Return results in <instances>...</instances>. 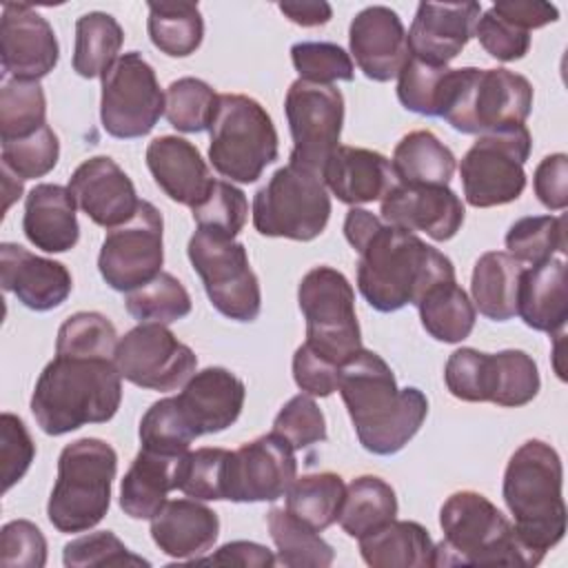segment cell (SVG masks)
<instances>
[{"mask_svg": "<svg viewBox=\"0 0 568 568\" xmlns=\"http://www.w3.org/2000/svg\"><path fill=\"white\" fill-rule=\"evenodd\" d=\"M344 237L359 255L357 288L379 313H395L406 304L417 306L433 286L455 280L450 257L366 209H348Z\"/></svg>", "mask_w": 568, "mask_h": 568, "instance_id": "cell-1", "label": "cell"}, {"mask_svg": "<svg viewBox=\"0 0 568 568\" xmlns=\"http://www.w3.org/2000/svg\"><path fill=\"white\" fill-rule=\"evenodd\" d=\"M337 390L359 444L373 455L399 453L428 415L426 395L415 386L399 388L386 359L368 348L342 364Z\"/></svg>", "mask_w": 568, "mask_h": 568, "instance_id": "cell-2", "label": "cell"}, {"mask_svg": "<svg viewBox=\"0 0 568 568\" xmlns=\"http://www.w3.org/2000/svg\"><path fill=\"white\" fill-rule=\"evenodd\" d=\"M122 402L115 359L55 355L40 373L31 413L47 435H67L84 424L109 422Z\"/></svg>", "mask_w": 568, "mask_h": 568, "instance_id": "cell-3", "label": "cell"}, {"mask_svg": "<svg viewBox=\"0 0 568 568\" xmlns=\"http://www.w3.org/2000/svg\"><path fill=\"white\" fill-rule=\"evenodd\" d=\"M564 466L559 453L541 442H524L508 459L501 495L519 541L539 561L566 535Z\"/></svg>", "mask_w": 568, "mask_h": 568, "instance_id": "cell-4", "label": "cell"}, {"mask_svg": "<svg viewBox=\"0 0 568 568\" xmlns=\"http://www.w3.org/2000/svg\"><path fill=\"white\" fill-rule=\"evenodd\" d=\"M444 539L435 544V566H537L513 521L481 493L457 490L439 508Z\"/></svg>", "mask_w": 568, "mask_h": 568, "instance_id": "cell-5", "label": "cell"}, {"mask_svg": "<svg viewBox=\"0 0 568 568\" xmlns=\"http://www.w3.org/2000/svg\"><path fill=\"white\" fill-rule=\"evenodd\" d=\"M532 95V84L521 73L459 67L448 71L439 118L459 133L484 135L524 124Z\"/></svg>", "mask_w": 568, "mask_h": 568, "instance_id": "cell-6", "label": "cell"}, {"mask_svg": "<svg viewBox=\"0 0 568 568\" xmlns=\"http://www.w3.org/2000/svg\"><path fill=\"white\" fill-rule=\"evenodd\" d=\"M118 453L98 437L67 444L58 457V477L49 495L47 517L60 532H84L98 526L111 506Z\"/></svg>", "mask_w": 568, "mask_h": 568, "instance_id": "cell-7", "label": "cell"}, {"mask_svg": "<svg viewBox=\"0 0 568 568\" xmlns=\"http://www.w3.org/2000/svg\"><path fill=\"white\" fill-rule=\"evenodd\" d=\"M209 135V160L231 182H257L280 155V138L271 115L257 100L242 93H220Z\"/></svg>", "mask_w": 568, "mask_h": 568, "instance_id": "cell-8", "label": "cell"}, {"mask_svg": "<svg viewBox=\"0 0 568 568\" xmlns=\"http://www.w3.org/2000/svg\"><path fill=\"white\" fill-rule=\"evenodd\" d=\"M328 217L331 195L322 173L295 160L280 166L253 197V226L264 237L311 242Z\"/></svg>", "mask_w": 568, "mask_h": 568, "instance_id": "cell-9", "label": "cell"}, {"mask_svg": "<svg viewBox=\"0 0 568 568\" xmlns=\"http://www.w3.org/2000/svg\"><path fill=\"white\" fill-rule=\"evenodd\" d=\"M444 382L462 402H493L504 408L526 406L541 386L537 362L519 348L499 353L457 348L444 366Z\"/></svg>", "mask_w": 568, "mask_h": 568, "instance_id": "cell-10", "label": "cell"}, {"mask_svg": "<svg viewBox=\"0 0 568 568\" xmlns=\"http://www.w3.org/2000/svg\"><path fill=\"white\" fill-rule=\"evenodd\" d=\"M297 304L306 320V346L335 366L362 348L355 293L344 273L333 266L311 268L297 286Z\"/></svg>", "mask_w": 568, "mask_h": 568, "instance_id": "cell-11", "label": "cell"}, {"mask_svg": "<svg viewBox=\"0 0 568 568\" xmlns=\"http://www.w3.org/2000/svg\"><path fill=\"white\" fill-rule=\"evenodd\" d=\"M532 138L526 124L477 135L459 162L464 197L475 209L515 202L526 189L524 164Z\"/></svg>", "mask_w": 568, "mask_h": 568, "instance_id": "cell-12", "label": "cell"}, {"mask_svg": "<svg viewBox=\"0 0 568 568\" xmlns=\"http://www.w3.org/2000/svg\"><path fill=\"white\" fill-rule=\"evenodd\" d=\"M186 255L217 313L235 322L257 320L262 291L244 244L235 242V237L197 229L189 240Z\"/></svg>", "mask_w": 568, "mask_h": 568, "instance_id": "cell-13", "label": "cell"}, {"mask_svg": "<svg viewBox=\"0 0 568 568\" xmlns=\"http://www.w3.org/2000/svg\"><path fill=\"white\" fill-rule=\"evenodd\" d=\"M164 104L158 75L140 51L120 55L102 75L100 120L111 138L133 140L151 133Z\"/></svg>", "mask_w": 568, "mask_h": 568, "instance_id": "cell-14", "label": "cell"}, {"mask_svg": "<svg viewBox=\"0 0 568 568\" xmlns=\"http://www.w3.org/2000/svg\"><path fill=\"white\" fill-rule=\"evenodd\" d=\"M284 113L293 138L288 160L322 173L331 153L339 146L344 124V95L333 84L297 78L284 98Z\"/></svg>", "mask_w": 568, "mask_h": 568, "instance_id": "cell-15", "label": "cell"}, {"mask_svg": "<svg viewBox=\"0 0 568 568\" xmlns=\"http://www.w3.org/2000/svg\"><path fill=\"white\" fill-rule=\"evenodd\" d=\"M115 366L122 379L149 390H175L197 368V357L166 324L142 322L124 333L115 348Z\"/></svg>", "mask_w": 568, "mask_h": 568, "instance_id": "cell-16", "label": "cell"}, {"mask_svg": "<svg viewBox=\"0 0 568 568\" xmlns=\"http://www.w3.org/2000/svg\"><path fill=\"white\" fill-rule=\"evenodd\" d=\"M164 220L146 200H140L135 215L106 233L98 268L102 280L120 293H129L162 273Z\"/></svg>", "mask_w": 568, "mask_h": 568, "instance_id": "cell-17", "label": "cell"}, {"mask_svg": "<svg viewBox=\"0 0 568 568\" xmlns=\"http://www.w3.org/2000/svg\"><path fill=\"white\" fill-rule=\"evenodd\" d=\"M295 477L297 459L293 446L271 430L231 450L226 499L275 501L286 495Z\"/></svg>", "mask_w": 568, "mask_h": 568, "instance_id": "cell-18", "label": "cell"}, {"mask_svg": "<svg viewBox=\"0 0 568 568\" xmlns=\"http://www.w3.org/2000/svg\"><path fill=\"white\" fill-rule=\"evenodd\" d=\"M0 58L4 78L38 82L49 75L60 60V44L49 20L24 2H4Z\"/></svg>", "mask_w": 568, "mask_h": 568, "instance_id": "cell-19", "label": "cell"}, {"mask_svg": "<svg viewBox=\"0 0 568 568\" xmlns=\"http://www.w3.org/2000/svg\"><path fill=\"white\" fill-rule=\"evenodd\" d=\"M69 191L87 217L109 231L129 222L140 206L131 178L109 155L84 160L71 173Z\"/></svg>", "mask_w": 568, "mask_h": 568, "instance_id": "cell-20", "label": "cell"}, {"mask_svg": "<svg viewBox=\"0 0 568 568\" xmlns=\"http://www.w3.org/2000/svg\"><path fill=\"white\" fill-rule=\"evenodd\" d=\"M382 220L402 231L426 233L435 242L457 235L464 224V204L448 186L397 184L382 197Z\"/></svg>", "mask_w": 568, "mask_h": 568, "instance_id": "cell-21", "label": "cell"}, {"mask_svg": "<svg viewBox=\"0 0 568 568\" xmlns=\"http://www.w3.org/2000/svg\"><path fill=\"white\" fill-rule=\"evenodd\" d=\"M348 47L359 71L373 82L397 78L410 58L402 18L384 4L366 7L351 20Z\"/></svg>", "mask_w": 568, "mask_h": 568, "instance_id": "cell-22", "label": "cell"}, {"mask_svg": "<svg viewBox=\"0 0 568 568\" xmlns=\"http://www.w3.org/2000/svg\"><path fill=\"white\" fill-rule=\"evenodd\" d=\"M479 16V2H419L406 33L410 55L448 67L473 38Z\"/></svg>", "mask_w": 568, "mask_h": 568, "instance_id": "cell-23", "label": "cell"}, {"mask_svg": "<svg viewBox=\"0 0 568 568\" xmlns=\"http://www.w3.org/2000/svg\"><path fill=\"white\" fill-rule=\"evenodd\" d=\"M0 282L20 304L44 313L58 308L73 288L69 268L62 262L40 257L20 244H0Z\"/></svg>", "mask_w": 568, "mask_h": 568, "instance_id": "cell-24", "label": "cell"}, {"mask_svg": "<svg viewBox=\"0 0 568 568\" xmlns=\"http://www.w3.org/2000/svg\"><path fill=\"white\" fill-rule=\"evenodd\" d=\"M244 397V382L222 366H209L193 373L175 395L197 437L222 433L233 426L242 413Z\"/></svg>", "mask_w": 568, "mask_h": 568, "instance_id": "cell-25", "label": "cell"}, {"mask_svg": "<svg viewBox=\"0 0 568 568\" xmlns=\"http://www.w3.org/2000/svg\"><path fill=\"white\" fill-rule=\"evenodd\" d=\"M144 160L155 184L173 202L189 209H195L215 182L197 146L178 135H160L151 140Z\"/></svg>", "mask_w": 568, "mask_h": 568, "instance_id": "cell-26", "label": "cell"}, {"mask_svg": "<svg viewBox=\"0 0 568 568\" xmlns=\"http://www.w3.org/2000/svg\"><path fill=\"white\" fill-rule=\"evenodd\" d=\"M326 189L344 204L359 206L388 195L399 182L386 155L339 144L322 169Z\"/></svg>", "mask_w": 568, "mask_h": 568, "instance_id": "cell-27", "label": "cell"}, {"mask_svg": "<svg viewBox=\"0 0 568 568\" xmlns=\"http://www.w3.org/2000/svg\"><path fill=\"white\" fill-rule=\"evenodd\" d=\"M220 535V517L197 499H166L151 517L155 546L173 559H197L213 548Z\"/></svg>", "mask_w": 568, "mask_h": 568, "instance_id": "cell-28", "label": "cell"}, {"mask_svg": "<svg viewBox=\"0 0 568 568\" xmlns=\"http://www.w3.org/2000/svg\"><path fill=\"white\" fill-rule=\"evenodd\" d=\"M75 197L69 186L36 184L24 197L22 231L27 240L47 253H67L80 240Z\"/></svg>", "mask_w": 568, "mask_h": 568, "instance_id": "cell-29", "label": "cell"}, {"mask_svg": "<svg viewBox=\"0 0 568 568\" xmlns=\"http://www.w3.org/2000/svg\"><path fill=\"white\" fill-rule=\"evenodd\" d=\"M517 315L532 331L555 335L566 328L568 284L564 255L524 268L517 291Z\"/></svg>", "mask_w": 568, "mask_h": 568, "instance_id": "cell-30", "label": "cell"}, {"mask_svg": "<svg viewBox=\"0 0 568 568\" xmlns=\"http://www.w3.org/2000/svg\"><path fill=\"white\" fill-rule=\"evenodd\" d=\"M359 555L371 568L435 566V544L428 530L408 519H390L359 537Z\"/></svg>", "mask_w": 568, "mask_h": 568, "instance_id": "cell-31", "label": "cell"}, {"mask_svg": "<svg viewBox=\"0 0 568 568\" xmlns=\"http://www.w3.org/2000/svg\"><path fill=\"white\" fill-rule=\"evenodd\" d=\"M178 457L140 448L120 484V508L131 519H151L175 488Z\"/></svg>", "mask_w": 568, "mask_h": 568, "instance_id": "cell-32", "label": "cell"}, {"mask_svg": "<svg viewBox=\"0 0 568 568\" xmlns=\"http://www.w3.org/2000/svg\"><path fill=\"white\" fill-rule=\"evenodd\" d=\"M524 264L506 251L484 253L473 268L470 293L475 311L493 322H506L517 315V291Z\"/></svg>", "mask_w": 568, "mask_h": 568, "instance_id": "cell-33", "label": "cell"}, {"mask_svg": "<svg viewBox=\"0 0 568 568\" xmlns=\"http://www.w3.org/2000/svg\"><path fill=\"white\" fill-rule=\"evenodd\" d=\"M390 164L397 182L413 186H448L457 166L453 151L424 129L406 133L395 144Z\"/></svg>", "mask_w": 568, "mask_h": 568, "instance_id": "cell-34", "label": "cell"}, {"mask_svg": "<svg viewBox=\"0 0 568 568\" xmlns=\"http://www.w3.org/2000/svg\"><path fill=\"white\" fill-rule=\"evenodd\" d=\"M395 515L397 495L393 486L377 475H362L346 486L337 521L348 537L359 539L395 519Z\"/></svg>", "mask_w": 568, "mask_h": 568, "instance_id": "cell-35", "label": "cell"}, {"mask_svg": "<svg viewBox=\"0 0 568 568\" xmlns=\"http://www.w3.org/2000/svg\"><path fill=\"white\" fill-rule=\"evenodd\" d=\"M417 308L424 331L437 342H464L475 328V304L455 280L433 286L417 302Z\"/></svg>", "mask_w": 568, "mask_h": 568, "instance_id": "cell-36", "label": "cell"}, {"mask_svg": "<svg viewBox=\"0 0 568 568\" xmlns=\"http://www.w3.org/2000/svg\"><path fill=\"white\" fill-rule=\"evenodd\" d=\"M124 31L120 22L104 11H89L75 20L73 71L80 78H102L120 58Z\"/></svg>", "mask_w": 568, "mask_h": 568, "instance_id": "cell-37", "label": "cell"}, {"mask_svg": "<svg viewBox=\"0 0 568 568\" xmlns=\"http://www.w3.org/2000/svg\"><path fill=\"white\" fill-rule=\"evenodd\" d=\"M266 526L277 548V564L286 568H326L333 564V546L315 528L288 513L286 506H273L266 513Z\"/></svg>", "mask_w": 568, "mask_h": 568, "instance_id": "cell-38", "label": "cell"}, {"mask_svg": "<svg viewBox=\"0 0 568 568\" xmlns=\"http://www.w3.org/2000/svg\"><path fill=\"white\" fill-rule=\"evenodd\" d=\"M149 38L155 49L171 58H186L197 51L204 38L200 7L186 0L146 2Z\"/></svg>", "mask_w": 568, "mask_h": 568, "instance_id": "cell-39", "label": "cell"}, {"mask_svg": "<svg viewBox=\"0 0 568 568\" xmlns=\"http://www.w3.org/2000/svg\"><path fill=\"white\" fill-rule=\"evenodd\" d=\"M344 495L346 484L337 473L302 475L286 490V510L322 532L337 521Z\"/></svg>", "mask_w": 568, "mask_h": 568, "instance_id": "cell-40", "label": "cell"}, {"mask_svg": "<svg viewBox=\"0 0 568 568\" xmlns=\"http://www.w3.org/2000/svg\"><path fill=\"white\" fill-rule=\"evenodd\" d=\"M231 450L226 448H195L186 450L175 462V488L186 497L202 501L226 499Z\"/></svg>", "mask_w": 568, "mask_h": 568, "instance_id": "cell-41", "label": "cell"}, {"mask_svg": "<svg viewBox=\"0 0 568 568\" xmlns=\"http://www.w3.org/2000/svg\"><path fill=\"white\" fill-rule=\"evenodd\" d=\"M506 253L517 262L535 266L557 253H566V217L564 215H526L510 224L506 233Z\"/></svg>", "mask_w": 568, "mask_h": 568, "instance_id": "cell-42", "label": "cell"}, {"mask_svg": "<svg viewBox=\"0 0 568 568\" xmlns=\"http://www.w3.org/2000/svg\"><path fill=\"white\" fill-rule=\"evenodd\" d=\"M124 306L131 317L142 322H158V324H171L191 313V295L184 288V284L162 271L151 282L133 288L124 297Z\"/></svg>", "mask_w": 568, "mask_h": 568, "instance_id": "cell-43", "label": "cell"}, {"mask_svg": "<svg viewBox=\"0 0 568 568\" xmlns=\"http://www.w3.org/2000/svg\"><path fill=\"white\" fill-rule=\"evenodd\" d=\"M47 124V98L40 82L4 78L0 89V138L18 140Z\"/></svg>", "mask_w": 568, "mask_h": 568, "instance_id": "cell-44", "label": "cell"}, {"mask_svg": "<svg viewBox=\"0 0 568 568\" xmlns=\"http://www.w3.org/2000/svg\"><path fill=\"white\" fill-rule=\"evenodd\" d=\"M138 435L142 448L171 457L184 455L191 442L197 439V433L193 430L175 397L153 402L140 419Z\"/></svg>", "mask_w": 568, "mask_h": 568, "instance_id": "cell-45", "label": "cell"}, {"mask_svg": "<svg viewBox=\"0 0 568 568\" xmlns=\"http://www.w3.org/2000/svg\"><path fill=\"white\" fill-rule=\"evenodd\" d=\"M220 93L200 78H178L164 93V115L182 133H202L211 126Z\"/></svg>", "mask_w": 568, "mask_h": 568, "instance_id": "cell-46", "label": "cell"}, {"mask_svg": "<svg viewBox=\"0 0 568 568\" xmlns=\"http://www.w3.org/2000/svg\"><path fill=\"white\" fill-rule=\"evenodd\" d=\"M118 342L120 337L109 317L95 311H80L69 315L58 328L55 355L115 359Z\"/></svg>", "mask_w": 568, "mask_h": 568, "instance_id": "cell-47", "label": "cell"}, {"mask_svg": "<svg viewBox=\"0 0 568 568\" xmlns=\"http://www.w3.org/2000/svg\"><path fill=\"white\" fill-rule=\"evenodd\" d=\"M448 71H450L448 67L428 64L410 55L402 67V71L397 73L399 104L413 113L439 118Z\"/></svg>", "mask_w": 568, "mask_h": 568, "instance_id": "cell-48", "label": "cell"}, {"mask_svg": "<svg viewBox=\"0 0 568 568\" xmlns=\"http://www.w3.org/2000/svg\"><path fill=\"white\" fill-rule=\"evenodd\" d=\"M60 158L58 135L49 124L36 133L18 140L2 142V169L20 180H36L53 171Z\"/></svg>", "mask_w": 568, "mask_h": 568, "instance_id": "cell-49", "label": "cell"}, {"mask_svg": "<svg viewBox=\"0 0 568 568\" xmlns=\"http://www.w3.org/2000/svg\"><path fill=\"white\" fill-rule=\"evenodd\" d=\"M191 211L197 229L235 237L246 224L248 200L233 182L215 180L209 195Z\"/></svg>", "mask_w": 568, "mask_h": 568, "instance_id": "cell-50", "label": "cell"}, {"mask_svg": "<svg viewBox=\"0 0 568 568\" xmlns=\"http://www.w3.org/2000/svg\"><path fill=\"white\" fill-rule=\"evenodd\" d=\"M291 60L302 80L333 84L337 80L351 82L355 78V64L335 42L302 40L291 47Z\"/></svg>", "mask_w": 568, "mask_h": 568, "instance_id": "cell-51", "label": "cell"}, {"mask_svg": "<svg viewBox=\"0 0 568 568\" xmlns=\"http://www.w3.org/2000/svg\"><path fill=\"white\" fill-rule=\"evenodd\" d=\"M67 568H104V566H149L146 559L133 555L124 541L111 530H100L71 539L62 550Z\"/></svg>", "mask_w": 568, "mask_h": 568, "instance_id": "cell-52", "label": "cell"}, {"mask_svg": "<svg viewBox=\"0 0 568 568\" xmlns=\"http://www.w3.org/2000/svg\"><path fill=\"white\" fill-rule=\"evenodd\" d=\"M273 433L286 439L293 450L326 442V419L315 399L306 393L291 397L273 419Z\"/></svg>", "mask_w": 568, "mask_h": 568, "instance_id": "cell-53", "label": "cell"}, {"mask_svg": "<svg viewBox=\"0 0 568 568\" xmlns=\"http://www.w3.org/2000/svg\"><path fill=\"white\" fill-rule=\"evenodd\" d=\"M484 51L501 62L521 60L530 49V31L513 24L493 7L481 13L473 33Z\"/></svg>", "mask_w": 568, "mask_h": 568, "instance_id": "cell-54", "label": "cell"}, {"mask_svg": "<svg viewBox=\"0 0 568 568\" xmlns=\"http://www.w3.org/2000/svg\"><path fill=\"white\" fill-rule=\"evenodd\" d=\"M36 457V444L24 422L13 413L0 415V462H2V490L7 493L18 484Z\"/></svg>", "mask_w": 568, "mask_h": 568, "instance_id": "cell-55", "label": "cell"}, {"mask_svg": "<svg viewBox=\"0 0 568 568\" xmlns=\"http://www.w3.org/2000/svg\"><path fill=\"white\" fill-rule=\"evenodd\" d=\"M0 564L4 568H42L47 564L42 530L27 519L4 524L0 530Z\"/></svg>", "mask_w": 568, "mask_h": 568, "instance_id": "cell-56", "label": "cell"}, {"mask_svg": "<svg viewBox=\"0 0 568 568\" xmlns=\"http://www.w3.org/2000/svg\"><path fill=\"white\" fill-rule=\"evenodd\" d=\"M339 368L313 353L306 344L297 346L293 355V379L311 397H328L337 390Z\"/></svg>", "mask_w": 568, "mask_h": 568, "instance_id": "cell-57", "label": "cell"}, {"mask_svg": "<svg viewBox=\"0 0 568 568\" xmlns=\"http://www.w3.org/2000/svg\"><path fill=\"white\" fill-rule=\"evenodd\" d=\"M532 189L537 200L550 211H564L568 206V158L566 153L546 155L535 173Z\"/></svg>", "mask_w": 568, "mask_h": 568, "instance_id": "cell-58", "label": "cell"}, {"mask_svg": "<svg viewBox=\"0 0 568 568\" xmlns=\"http://www.w3.org/2000/svg\"><path fill=\"white\" fill-rule=\"evenodd\" d=\"M197 564H220V566H255L268 568L277 564V557L262 544L255 541H229L220 546L209 557H197Z\"/></svg>", "mask_w": 568, "mask_h": 568, "instance_id": "cell-59", "label": "cell"}, {"mask_svg": "<svg viewBox=\"0 0 568 568\" xmlns=\"http://www.w3.org/2000/svg\"><path fill=\"white\" fill-rule=\"evenodd\" d=\"M493 9L526 31L541 29L559 18V11L555 4L537 2V0H506V2L493 4Z\"/></svg>", "mask_w": 568, "mask_h": 568, "instance_id": "cell-60", "label": "cell"}, {"mask_svg": "<svg viewBox=\"0 0 568 568\" xmlns=\"http://www.w3.org/2000/svg\"><path fill=\"white\" fill-rule=\"evenodd\" d=\"M277 7L293 24L300 27H322L333 18V9L324 0H286Z\"/></svg>", "mask_w": 568, "mask_h": 568, "instance_id": "cell-61", "label": "cell"}, {"mask_svg": "<svg viewBox=\"0 0 568 568\" xmlns=\"http://www.w3.org/2000/svg\"><path fill=\"white\" fill-rule=\"evenodd\" d=\"M2 182H4V195H7V200H4V209H9L11 206V202L16 200V197H20V193H22V180L20 178H16V175H11L9 171H4L2 169Z\"/></svg>", "mask_w": 568, "mask_h": 568, "instance_id": "cell-62", "label": "cell"}]
</instances>
